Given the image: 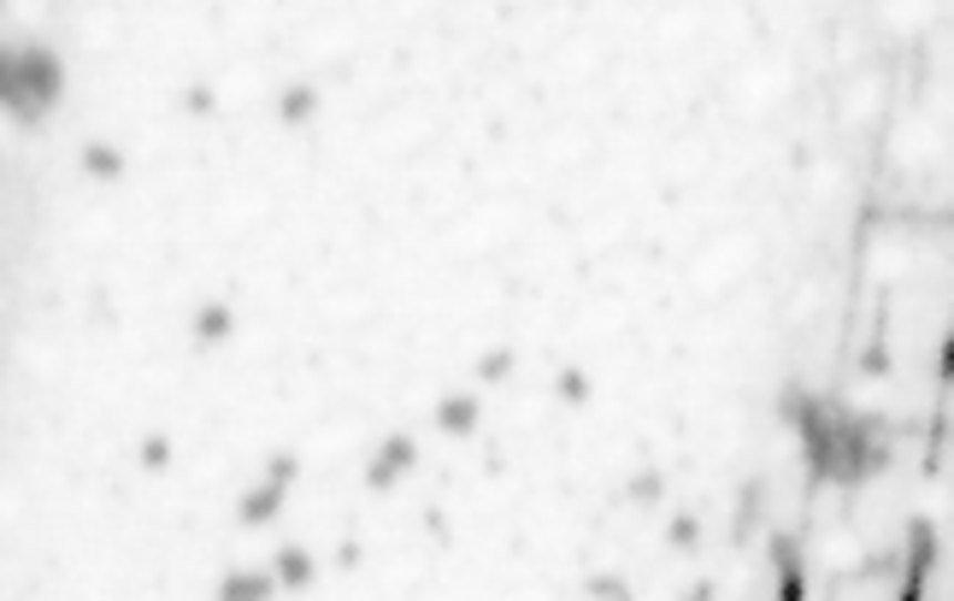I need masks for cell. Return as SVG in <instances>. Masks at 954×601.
<instances>
[{
    "mask_svg": "<svg viewBox=\"0 0 954 601\" xmlns=\"http://www.w3.org/2000/svg\"><path fill=\"white\" fill-rule=\"evenodd\" d=\"M60 89H65V65L48 48H18V95L7 106L18 124H42L48 106L60 101Z\"/></svg>",
    "mask_w": 954,
    "mask_h": 601,
    "instance_id": "1",
    "label": "cell"
},
{
    "mask_svg": "<svg viewBox=\"0 0 954 601\" xmlns=\"http://www.w3.org/2000/svg\"><path fill=\"white\" fill-rule=\"evenodd\" d=\"M413 466H419V442L413 437H389L366 466V490H389V483H396L401 472H413Z\"/></svg>",
    "mask_w": 954,
    "mask_h": 601,
    "instance_id": "2",
    "label": "cell"
},
{
    "mask_svg": "<svg viewBox=\"0 0 954 601\" xmlns=\"http://www.w3.org/2000/svg\"><path fill=\"white\" fill-rule=\"evenodd\" d=\"M284 496H289V483L266 472V483H259V490H248V496L236 501V519H242V524H266V519L284 513Z\"/></svg>",
    "mask_w": 954,
    "mask_h": 601,
    "instance_id": "3",
    "label": "cell"
},
{
    "mask_svg": "<svg viewBox=\"0 0 954 601\" xmlns=\"http://www.w3.org/2000/svg\"><path fill=\"white\" fill-rule=\"evenodd\" d=\"M189 330H195V343H224V336H230L236 330V307H230V300H201V307H195V318H189Z\"/></svg>",
    "mask_w": 954,
    "mask_h": 601,
    "instance_id": "4",
    "label": "cell"
},
{
    "mask_svg": "<svg viewBox=\"0 0 954 601\" xmlns=\"http://www.w3.org/2000/svg\"><path fill=\"white\" fill-rule=\"evenodd\" d=\"M271 578H277L284 590H307L312 578H318V567H312L307 549H295V542H289V549H277V560H271Z\"/></svg>",
    "mask_w": 954,
    "mask_h": 601,
    "instance_id": "5",
    "label": "cell"
},
{
    "mask_svg": "<svg viewBox=\"0 0 954 601\" xmlns=\"http://www.w3.org/2000/svg\"><path fill=\"white\" fill-rule=\"evenodd\" d=\"M83 172L101 177V183H119L130 172V160H124V147H112V142H89L83 147Z\"/></svg>",
    "mask_w": 954,
    "mask_h": 601,
    "instance_id": "6",
    "label": "cell"
},
{
    "mask_svg": "<svg viewBox=\"0 0 954 601\" xmlns=\"http://www.w3.org/2000/svg\"><path fill=\"white\" fill-rule=\"evenodd\" d=\"M271 590H277V578H271V572H230V578L218 584V595H224V601H266Z\"/></svg>",
    "mask_w": 954,
    "mask_h": 601,
    "instance_id": "7",
    "label": "cell"
},
{
    "mask_svg": "<svg viewBox=\"0 0 954 601\" xmlns=\"http://www.w3.org/2000/svg\"><path fill=\"white\" fill-rule=\"evenodd\" d=\"M437 425L448 430V437H465V430L478 425V401L472 396H442L437 401Z\"/></svg>",
    "mask_w": 954,
    "mask_h": 601,
    "instance_id": "8",
    "label": "cell"
},
{
    "mask_svg": "<svg viewBox=\"0 0 954 601\" xmlns=\"http://www.w3.org/2000/svg\"><path fill=\"white\" fill-rule=\"evenodd\" d=\"M312 112H318V89L312 83H295V89L277 95V119H284V124H307Z\"/></svg>",
    "mask_w": 954,
    "mask_h": 601,
    "instance_id": "9",
    "label": "cell"
},
{
    "mask_svg": "<svg viewBox=\"0 0 954 601\" xmlns=\"http://www.w3.org/2000/svg\"><path fill=\"white\" fill-rule=\"evenodd\" d=\"M513 366H519V354H513V348H495V354H483V360H478V378L501 384V378H507Z\"/></svg>",
    "mask_w": 954,
    "mask_h": 601,
    "instance_id": "10",
    "label": "cell"
},
{
    "mask_svg": "<svg viewBox=\"0 0 954 601\" xmlns=\"http://www.w3.org/2000/svg\"><path fill=\"white\" fill-rule=\"evenodd\" d=\"M666 537H671V549H696V542H701V519L696 513H678Z\"/></svg>",
    "mask_w": 954,
    "mask_h": 601,
    "instance_id": "11",
    "label": "cell"
},
{
    "mask_svg": "<svg viewBox=\"0 0 954 601\" xmlns=\"http://www.w3.org/2000/svg\"><path fill=\"white\" fill-rule=\"evenodd\" d=\"M142 466L147 472H165V466H172V437H142Z\"/></svg>",
    "mask_w": 954,
    "mask_h": 601,
    "instance_id": "12",
    "label": "cell"
},
{
    "mask_svg": "<svg viewBox=\"0 0 954 601\" xmlns=\"http://www.w3.org/2000/svg\"><path fill=\"white\" fill-rule=\"evenodd\" d=\"M183 112H201V119H207V112H218V95H213V89H207V83H195V89H183Z\"/></svg>",
    "mask_w": 954,
    "mask_h": 601,
    "instance_id": "13",
    "label": "cell"
},
{
    "mask_svg": "<svg viewBox=\"0 0 954 601\" xmlns=\"http://www.w3.org/2000/svg\"><path fill=\"white\" fill-rule=\"evenodd\" d=\"M560 396H566V401H589V378H584V371H560Z\"/></svg>",
    "mask_w": 954,
    "mask_h": 601,
    "instance_id": "14",
    "label": "cell"
},
{
    "mask_svg": "<svg viewBox=\"0 0 954 601\" xmlns=\"http://www.w3.org/2000/svg\"><path fill=\"white\" fill-rule=\"evenodd\" d=\"M589 590H595V595H625L619 578H589Z\"/></svg>",
    "mask_w": 954,
    "mask_h": 601,
    "instance_id": "15",
    "label": "cell"
}]
</instances>
